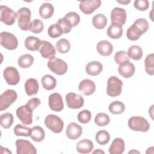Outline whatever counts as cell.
Wrapping results in <instances>:
<instances>
[{
  "label": "cell",
  "mask_w": 154,
  "mask_h": 154,
  "mask_svg": "<svg viewBox=\"0 0 154 154\" xmlns=\"http://www.w3.org/2000/svg\"><path fill=\"white\" fill-rule=\"evenodd\" d=\"M135 70L134 65L129 61L123 62L119 64L118 67L119 73L125 78H129L132 76L135 73Z\"/></svg>",
  "instance_id": "19"
},
{
  "label": "cell",
  "mask_w": 154,
  "mask_h": 154,
  "mask_svg": "<svg viewBox=\"0 0 154 154\" xmlns=\"http://www.w3.org/2000/svg\"><path fill=\"white\" fill-rule=\"evenodd\" d=\"M123 31L122 26H117L111 24L108 27L106 33L108 36L111 38L118 39L122 36Z\"/></svg>",
  "instance_id": "31"
},
{
  "label": "cell",
  "mask_w": 154,
  "mask_h": 154,
  "mask_svg": "<svg viewBox=\"0 0 154 154\" xmlns=\"http://www.w3.org/2000/svg\"><path fill=\"white\" fill-rule=\"evenodd\" d=\"M54 12V8L53 5L49 3H43L39 8L40 16L44 19H49L51 17Z\"/></svg>",
  "instance_id": "27"
},
{
  "label": "cell",
  "mask_w": 154,
  "mask_h": 154,
  "mask_svg": "<svg viewBox=\"0 0 154 154\" xmlns=\"http://www.w3.org/2000/svg\"><path fill=\"white\" fill-rule=\"evenodd\" d=\"M108 109L113 114H120L125 110V106L123 102L116 100L109 105Z\"/></svg>",
  "instance_id": "34"
},
{
  "label": "cell",
  "mask_w": 154,
  "mask_h": 154,
  "mask_svg": "<svg viewBox=\"0 0 154 154\" xmlns=\"http://www.w3.org/2000/svg\"><path fill=\"white\" fill-rule=\"evenodd\" d=\"M39 52L42 57L46 59H50L56 55V50L54 46L49 42L42 40Z\"/></svg>",
  "instance_id": "17"
},
{
  "label": "cell",
  "mask_w": 154,
  "mask_h": 154,
  "mask_svg": "<svg viewBox=\"0 0 154 154\" xmlns=\"http://www.w3.org/2000/svg\"><path fill=\"white\" fill-rule=\"evenodd\" d=\"M17 13L5 5L0 6V20L7 25H12L15 23Z\"/></svg>",
  "instance_id": "9"
},
{
  "label": "cell",
  "mask_w": 154,
  "mask_h": 154,
  "mask_svg": "<svg viewBox=\"0 0 154 154\" xmlns=\"http://www.w3.org/2000/svg\"><path fill=\"white\" fill-rule=\"evenodd\" d=\"M126 11L123 8H114L111 12V24L117 26H122L126 21Z\"/></svg>",
  "instance_id": "10"
},
{
  "label": "cell",
  "mask_w": 154,
  "mask_h": 154,
  "mask_svg": "<svg viewBox=\"0 0 154 154\" xmlns=\"http://www.w3.org/2000/svg\"><path fill=\"white\" fill-rule=\"evenodd\" d=\"M79 91L85 96H89L94 93L96 90L94 82L88 79H85L81 81L78 86Z\"/></svg>",
  "instance_id": "20"
},
{
  "label": "cell",
  "mask_w": 154,
  "mask_h": 154,
  "mask_svg": "<svg viewBox=\"0 0 154 154\" xmlns=\"http://www.w3.org/2000/svg\"><path fill=\"white\" fill-rule=\"evenodd\" d=\"M43 28L44 25L43 22L40 19H35L31 22L29 30L34 34H39L42 32Z\"/></svg>",
  "instance_id": "41"
},
{
  "label": "cell",
  "mask_w": 154,
  "mask_h": 154,
  "mask_svg": "<svg viewBox=\"0 0 154 154\" xmlns=\"http://www.w3.org/2000/svg\"><path fill=\"white\" fill-rule=\"evenodd\" d=\"M66 102L67 106L71 109H79L84 104L82 96L73 92H70L66 94Z\"/></svg>",
  "instance_id": "13"
},
{
  "label": "cell",
  "mask_w": 154,
  "mask_h": 154,
  "mask_svg": "<svg viewBox=\"0 0 154 154\" xmlns=\"http://www.w3.org/2000/svg\"><path fill=\"white\" fill-rule=\"evenodd\" d=\"M64 17L67 20L72 27L78 25L80 22V17L79 14L73 11L67 13Z\"/></svg>",
  "instance_id": "43"
},
{
  "label": "cell",
  "mask_w": 154,
  "mask_h": 154,
  "mask_svg": "<svg viewBox=\"0 0 154 154\" xmlns=\"http://www.w3.org/2000/svg\"><path fill=\"white\" fill-rule=\"evenodd\" d=\"M125 149V144L123 140L120 138H115L109 148V153L111 154H122L124 152Z\"/></svg>",
  "instance_id": "23"
},
{
  "label": "cell",
  "mask_w": 154,
  "mask_h": 154,
  "mask_svg": "<svg viewBox=\"0 0 154 154\" xmlns=\"http://www.w3.org/2000/svg\"><path fill=\"white\" fill-rule=\"evenodd\" d=\"M129 128L134 131L143 132H147L150 128V124L148 121L141 116L131 117L128 122Z\"/></svg>",
  "instance_id": "2"
},
{
  "label": "cell",
  "mask_w": 154,
  "mask_h": 154,
  "mask_svg": "<svg viewBox=\"0 0 154 154\" xmlns=\"http://www.w3.org/2000/svg\"><path fill=\"white\" fill-rule=\"evenodd\" d=\"M31 134L30 137L35 142L42 141L45 137V132L43 129L39 126H35L32 128Z\"/></svg>",
  "instance_id": "30"
},
{
  "label": "cell",
  "mask_w": 154,
  "mask_h": 154,
  "mask_svg": "<svg viewBox=\"0 0 154 154\" xmlns=\"http://www.w3.org/2000/svg\"><path fill=\"white\" fill-rule=\"evenodd\" d=\"M57 23L60 25L63 29V34H66L70 32L72 26L70 23L67 21V20L64 17L59 19L57 22Z\"/></svg>",
  "instance_id": "46"
},
{
  "label": "cell",
  "mask_w": 154,
  "mask_h": 154,
  "mask_svg": "<svg viewBox=\"0 0 154 154\" xmlns=\"http://www.w3.org/2000/svg\"><path fill=\"white\" fill-rule=\"evenodd\" d=\"M93 153H104V152L102 151V150H99V149H97V150L94 151Z\"/></svg>",
  "instance_id": "51"
},
{
  "label": "cell",
  "mask_w": 154,
  "mask_h": 154,
  "mask_svg": "<svg viewBox=\"0 0 154 154\" xmlns=\"http://www.w3.org/2000/svg\"><path fill=\"white\" fill-rule=\"evenodd\" d=\"M3 75L6 82L10 85H15L20 81L19 72L14 67L10 66L6 67L4 70Z\"/></svg>",
  "instance_id": "14"
},
{
  "label": "cell",
  "mask_w": 154,
  "mask_h": 154,
  "mask_svg": "<svg viewBox=\"0 0 154 154\" xmlns=\"http://www.w3.org/2000/svg\"><path fill=\"white\" fill-rule=\"evenodd\" d=\"M92 24L96 29H102L107 24V19L103 14H97L94 15L92 19Z\"/></svg>",
  "instance_id": "29"
},
{
  "label": "cell",
  "mask_w": 154,
  "mask_h": 154,
  "mask_svg": "<svg viewBox=\"0 0 154 154\" xmlns=\"http://www.w3.org/2000/svg\"><path fill=\"white\" fill-rule=\"evenodd\" d=\"M48 34L51 38H57L63 34V29L57 23L51 25L48 29Z\"/></svg>",
  "instance_id": "42"
},
{
  "label": "cell",
  "mask_w": 154,
  "mask_h": 154,
  "mask_svg": "<svg viewBox=\"0 0 154 154\" xmlns=\"http://www.w3.org/2000/svg\"><path fill=\"white\" fill-rule=\"evenodd\" d=\"M41 83L43 87L45 90H51L55 88L57 85V80L52 75H45L42 77Z\"/></svg>",
  "instance_id": "28"
},
{
  "label": "cell",
  "mask_w": 154,
  "mask_h": 154,
  "mask_svg": "<svg viewBox=\"0 0 154 154\" xmlns=\"http://www.w3.org/2000/svg\"><path fill=\"white\" fill-rule=\"evenodd\" d=\"M46 126L55 134L61 132L64 128V122L58 116L54 114L48 115L45 119Z\"/></svg>",
  "instance_id": "4"
},
{
  "label": "cell",
  "mask_w": 154,
  "mask_h": 154,
  "mask_svg": "<svg viewBox=\"0 0 154 154\" xmlns=\"http://www.w3.org/2000/svg\"><path fill=\"white\" fill-rule=\"evenodd\" d=\"M0 43L2 46L8 50H14L18 46L17 37L13 34L3 31L1 33Z\"/></svg>",
  "instance_id": "7"
},
{
  "label": "cell",
  "mask_w": 154,
  "mask_h": 154,
  "mask_svg": "<svg viewBox=\"0 0 154 154\" xmlns=\"http://www.w3.org/2000/svg\"><path fill=\"white\" fill-rule=\"evenodd\" d=\"M120 4H123V5H126L128 4L129 2H131V1H117Z\"/></svg>",
  "instance_id": "50"
},
{
  "label": "cell",
  "mask_w": 154,
  "mask_h": 154,
  "mask_svg": "<svg viewBox=\"0 0 154 154\" xmlns=\"http://www.w3.org/2000/svg\"><path fill=\"white\" fill-rule=\"evenodd\" d=\"M94 121L96 125L99 126H104L109 124L110 119L108 114L103 112H99L96 116Z\"/></svg>",
  "instance_id": "40"
},
{
  "label": "cell",
  "mask_w": 154,
  "mask_h": 154,
  "mask_svg": "<svg viewBox=\"0 0 154 154\" xmlns=\"http://www.w3.org/2000/svg\"><path fill=\"white\" fill-rule=\"evenodd\" d=\"M128 54L129 58L134 60H139L142 58L143 50L138 45H133L129 48Z\"/></svg>",
  "instance_id": "33"
},
{
  "label": "cell",
  "mask_w": 154,
  "mask_h": 154,
  "mask_svg": "<svg viewBox=\"0 0 154 154\" xmlns=\"http://www.w3.org/2000/svg\"><path fill=\"white\" fill-rule=\"evenodd\" d=\"M39 89V84L35 78H29L25 83V90L29 96L35 95Z\"/></svg>",
  "instance_id": "22"
},
{
  "label": "cell",
  "mask_w": 154,
  "mask_h": 154,
  "mask_svg": "<svg viewBox=\"0 0 154 154\" xmlns=\"http://www.w3.org/2000/svg\"><path fill=\"white\" fill-rule=\"evenodd\" d=\"M56 48L59 53L66 54L70 51V43L66 38H61L57 42Z\"/></svg>",
  "instance_id": "35"
},
{
  "label": "cell",
  "mask_w": 154,
  "mask_h": 154,
  "mask_svg": "<svg viewBox=\"0 0 154 154\" xmlns=\"http://www.w3.org/2000/svg\"><path fill=\"white\" fill-rule=\"evenodd\" d=\"M41 101L38 98L34 97L31 99H29L27 103H26V105H28L32 110L35 109L39 105H40Z\"/></svg>",
  "instance_id": "48"
},
{
  "label": "cell",
  "mask_w": 154,
  "mask_h": 154,
  "mask_svg": "<svg viewBox=\"0 0 154 154\" xmlns=\"http://www.w3.org/2000/svg\"><path fill=\"white\" fill-rule=\"evenodd\" d=\"M91 118V112L88 109H84L80 111L78 114V121L83 124L87 123L90 122Z\"/></svg>",
  "instance_id": "44"
},
{
  "label": "cell",
  "mask_w": 154,
  "mask_h": 154,
  "mask_svg": "<svg viewBox=\"0 0 154 154\" xmlns=\"http://www.w3.org/2000/svg\"><path fill=\"white\" fill-rule=\"evenodd\" d=\"M1 126L4 129H8L13 123V116L11 113L5 112L1 114L0 117Z\"/></svg>",
  "instance_id": "36"
},
{
  "label": "cell",
  "mask_w": 154,
  "mask_h": 154,
  "mask_svg": "<svg viewBox=\"0 0 154 154\" xmlns=\"http://www.w3.org/2000/svg\"><path fill=\"white\" fill-rule=\"evenodd\" d=\"M145 70L146 73L149 75H154V55L150 54L147 55L144 61Z\"/></svg>",
  "instance_id": "38"
},
{
  "label": "cell",
  "mask_w": 154,
  "mask_h": 154,
  "mask_svg": "<svg viewBox=\"0 0 154 154\" xmlns=\"http://www.w3.org/2000/svg\"><path fill=\"white\" fill-rule=\"evenodd\" d=\"M149 25L146 19L139 18L137 19L132 26L128 28L126 32L127 38L131 41L137 40L149 29Z\"/></svg>",
  "instance_id": "1"
},
{
  "label": "cell",
  "mask_w": 154,
  "mask_h": 154,
  "mask_svg": "<svg viewBox=\"0 0 154 154\" xmlns=\"http://www.w3.org/2000/svg\"><path fill=\"white\" fill-rule=\"evenodd\" d=\"M32 132V129L29 127L24 126L22 125L17 124L14 128V133L16 136L30 137Z\"/></svg>",
  "instance_id": "39"
},
{
  "label": "cell",
  "mask_w": 154,
  "mask_h": 154,
  "mask_svg": "<svg viewBox=\"0 0 154 154\" xmlns=\"http://www.w3.org/2000/svg\"><path fill=\"white\" fill-rule=\"evenodd\" d=\"M129 60L128 53L125 51H117L114 55V61L119 65Z\"/></svg>",
  "instance_id": "45"
},
{
  "label": "cell",
  "mask_w": 154,
  "mask_h": 154,
  "mask_svg": "<svg viewBox=\"0 0 154 154\" xmlns=\"http://www.w3.org/2000/svg\"><path fill=\"white\" fill-rule=\"evenodd\" d=\"M48 104L49 108L54 111L60 112L64 108V103L61 94L58 93L51 94L49 96Z\"/></svg>",
  "instance_id": "16"
},
{
  "label": "cell",
  "mask_w": 154,
  "mask_h": 154,
  "mask_svg": "<svg viewBox=\"0 0 154 154\" xmlns=\"http://www.w3.org/2000/svg\"><path fill=\"white\" fill-rule=\"evenodd\" d=\"M34 57L31 54H24L21 55L17 60L18 65L23 69H26L31 66L34 63Z\"/></svg>",
  "instance_id": "32"
},
{
  "label": "cell",
  "mask_w": 154,
  "mask_h": 154,
  "mask_svg": "<svg viewBox=\"0 0 154 154\" xmlns=\"http://www.w3.org/2000/svg\"><path fill=\"white\" fill-rule=\"evenodd\" d=\"M17 97V93L14 90L8 89L0 96V111L7 109Z\"/></svg>",
  "instance_id": "8"
},
{
  "label": "cell",
  "mask_w": 154,
  "mask_h": 154,
  "mask_svg": "<svg viewBox=\"0 0 154 154\" xmlns=\"http://www.w3.org/2000/svg\"><path fill=\"white\" fill-rule=\"evenodd\" d=\"M82 133V127L75 122H72L67 125L66 135L70 140H76L79 138Z\"/></svg>",
  "instance_id": "18"
},
{
  "label": "cell",
  "mask_w": 154,
  "mask_h": 154,
  "mask_svg": "<svg viewBox=\"0 0 154 154\" xmlns=\"http://www.w3.org/2000/svg\"><path fill=\"white\" fill-rule=\"evenodd\" d=\"M16 116L23 125H28L32 123V110L26 105H22L17 109Z\"/></svg>",
  "instance_id": "11"
},
{
  "label": "cell",
  "mask_w": 154,
  "mask_h": 154,
  "mask_svg": "<svg viewBox=\"0 0 154 154\" xmlns=\"http://www.w3.org/2000/svg\"><path fill=\"white\" fill-rule=\"evenodd\" d=\"M17 23L19 28L22 31H28L31 24V13L26 7H22L17 11Z\"/></svg>",
  "instance_id": "3"
},
{
  "label": "cell",
  "mask_w": 154,
  "mask_h": 154,
  "mask_svg": "<svg viewBox=\"0 0 154 154\" xmlns=\"http://www.w3.org/2000/svg\"><path fill=\"white\" fill-rule=\"evenodd\" d=\"M17 154H36L37 150L29 141L19 139L16 141Z\"/></svg>",
  "instance_id": "12"
},
{
  "label": "cell",
  "mask_w": 154,
  "mask_h": 154,
  "mask_svg": "<svg viewBox=\"0 0 154 154\" xmlns=\"http://www.w3.org/2000/svg\"><path fill=\"white\" fill-rule=\"evenodd\" d=\"M134 7L140 11H145L149 7V2L147 0H137L134 3Z\"/></svg>",
  "instance_id": "47"
},
{
  "label": "cell",
  "mask_w": 154,
  "mask_h": 154,
  "mask_svg": "<svg viewBox=\"0 0 154 154\" xmlns=\"http://www.w3.org/2000/svg\"><path fill=\"white\" fill-rule=\"evenodd\" d=\"M95 140L100 145H105L107 144L110 140L109 134L105 130L98 131L95 136Z\"/></svg>",
  "instance_id": "37"
},
{
  "label": "cell",
  "mask_w": 154,
  "mask_h": 154,
  "mask_svg": "<svg viewBox=\"0 0 154 154\" xmlns=\"http://www.w3.org/2000/svg\"><path fill=\"white\" fill-rule=\"evenodd\" d=\"M93 143L88 139H83L79 141L76 146V150L82 154L89 153L93 149Z\"/></svg>",
  "instance_id": "25"
},
{
  "label": "cell",
  "mask_w": 154,
  "mask_h": 154,
  "mask_svg": "<svg viewBox=\"0 0 154 154\" xmlns=\"http://www.w3.org/2000/svg\"><path fill=\"white\" fill-rule=\"evenodd\" d=\"M42 40L37 37L34 36H28L25 40V46L29 51H37L39 50L42 44Z\"/></svg>",
  "instance_id": "26"
},
{
  "label": "cell",
  "mask_w": 154,
  "mask_h": 154,
  "mask_svg": "<svg viewBox=\"0 0 154 154\" xmlns=\"http://www.w3.org/2000/svg\"><path fill=\"white\" fill-rule=\"evenodd\" d=\"M96 49L97 52L100 55L106 57L110 55L112 52L113 46L107 40H101L97 43Z\"/></svg>",
  "instance_id": "21"
},
{
  "label": "cell",
  "mask_w": 154,
  "mask_h": 154,
  "mask_svg": "<svg viewBox=\"0 0 154 154\" xmlns=\"http://www.w3.org/2000/svg\"><path fill=\"white\" fill-rule=\"evenodd\" d=\"M100 5L101 1L99 0H86L80 1L79 7L84 14H90L100 7Z\"/></svg>",
  "instance_id": "15"
},
{
  "label": "cell",
  "mask_w": 154,
  "mask_h": 154,
  "mask_svg": "<svg viewBox=\"0 0 154 154\" xmlns=\"http://www.w3.org/2000/svg\"><path fill=\"white\" fill-rule=\"evenodd\" d=\"M47 65L52 72L58 75L65 74L68 69L67 63L64 60L55 57L50 58Z\"/></svg>",
  "instance_id": "5"
},
{
  "label": "cell",
  "mask_w": 154,
  "mask_h": 154,
  "mask_svg": "<svg viewBox=\"0 0 154 154\" xmlns=\"http://www.w3.org/2000/svg\"><path fill=\"white\" fill-rule=\"evenodd\" d=\"M1 150H4L5 153H10V154H11V152L7 148L3 147L2 146H1Z\"/></svg>",
  "instance_id": "49"
},
{
  "label": "cell",
  "mask_w": 154,
  "mask_h": 154,
  "mask_svg": "<svg viewBox=\"0 0 154 154\" xmlns=\"http://www.w3.org/2000/svg\"><path fill=\"white\" fill-rule=\"evenodd\" d=\"M103 70V66L101 63L96 61L89 62L85 67L86 73L90 76H97Z\"/></svg>",
  "instance_id": "24"
},
{
  "label": "cell",
  "mask_w": 154,
  "mask_h": 154,
  "mask_svg": "<svg viewBox=\"0 0 154 154\" xmlns=\"http://www.w3.org/2000/svg\"><path fill=\"white\" fill-rule=\"evenodd\" d=\"M123 82L117 76H112L108 78L107 81V94L111 97L119 96L122 90Z\"/></svg>",
  "instance_id": "6"
}]
</instances>
